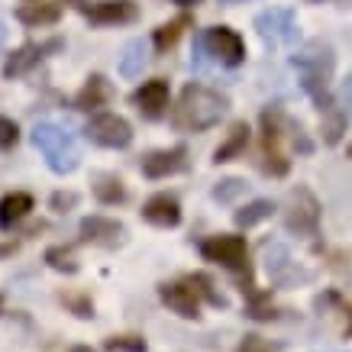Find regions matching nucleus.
Returning a JSON list of instances; mask_svg holds the SVG:
<instances>
[{
	"label": "nucleus",
	"mask_w": 352,
	"mask_h": 352,
	"mask_svg": "<svg viewBox=\"0 0 352 352\" xmlns=\"http://www.w3.org/2000/svg\"><path fill=\"white\" fill-rule=\"evenodd\" d=\"M188 168V149L184 146H171V149H155L142 159V175L159 182V178H168V175H178V171Z\"/></svg>",
	"instance_id": "obj_11"
},
{
	"label": "nucleus",
	"mask_w": 352,
	"mask_h": 352,
	"mask_svg": "<svg viewBox=\"0 0 352 352\" xmlns=\"http://www.w3.org/2000/svg\"><path fill=\"white\" fill-rule=\"evenodd\" d=\"M346 317H349V323H346V333L352 336V307H346Z\"/></svg>",
	"instance_id": "obj_35"
},
{
	"label": "nucleus",
	"mask_w": 352,
	"mask_h": 352,
	"mask_svg": "<svg viewBox=\"0 0 352 352\" xmlns=\"http://www.w3.org/2000/svg\"><path fill=\"white\" fill-rule=\"evenodd\" d=\"M142 220L152 226H162V230H171V226L182 223V204L168 191L152 194L149 201L142 204Z\"/></svg>",
	"instance_id": "obj_15"
},
{
	"label": "nucleus",
	"mask_w": 352,
	"mask_h": 352,
	"mask_svg": "<svg viewBox=\"0 0 352 352\" xmlns=\"http://www.w3.org/2000/svg\"><path fill=\"white\" fill-rule=\"evenodd\" d=\"M94 26H120V23H133L139 16V7L133 0H97L85 13Z\"/></svg>",
	"instance_id": "obj_16"
},
{
	"label": "nucleus",
	"mask_w": 352,
	"mask_h": 352,
	"mask_svg": "<svg viewBox=\"0 0 352 352\" xmlns=\"http://www.w3.org/2000/svg\"><path fill=\"white\" fill-rule=\"evenodd\" d=\"M272 210H275V204L272 201H252V204H245L243 210H236L233 220L239 230H249V226H256L262 223V220H268L272 217Z\"/></svg>",
	"instance_id": "obj_25"
},
{
	"label": "nucleus",
	"mask_w": 352,
	"mask_h": 352,
	"mask_svg": "<svg viewBox=\"0 0 352 352\" xmlns=\"http://www.w3.org/2000/svg\"><path fill=\"white\" fill-rule=\"evenodd\" d=\"M285 223L291 233L314 236L320 226V201L307 191V188H294L288 194V210H285Z\"/></svg>",
	"instance_id": "obj_7"
},
{
	"label": "nucleus",
	"mask_w": 352,
	"mask_h": 352,
	"mask_svg": "<svg viewBox=\"0 0 352 352\" xmlns=\"http://www.w3.org/2000/svg\"><path fill=\"white\" fill-rule=\"evenodd\" d=\"M288 126L291 120L285 117L281 107L262 110V171L272 175V178H285L291 171V159L285 155V146H281Z\"/></svg>",
	"instance_id": "obj_4"
},
{
	"label": "nucleus",
	"mask_w": 352,
	"mask_h": 352,
	"mask_svg": "<svg viewBox=\"0 0 352 352\" xmlns=\"http://www.w3.org/2000/svg\"><path fill=\"white\" fill-rule=\"evenodd\" d=\"M201 39H204V49H207V55H214L220 65H226V68L243 65L245 43H243V36H239L236 30H230V26H214V30L201 32Z\"/></svg>",
	"instance_id": "obj_9"
},
{
	"label": "nucleus",
	"mask_w": 352,
	"mask_h": 352,
	"mask_svg": "<svg viewBox=\"0 0 352 352\" xmlns=\"http://www.w3.org/2000/svg\"><path fill=\"white\" fill-rule=\"evenodd\" d=\"M3 39H7V30H3V23H0V49H3Z\"/></svg>",
	"instance_id": "obj_38"
},
{
	"label": "nucleus",
	"mask_w": 352,
	"mask_h": 352,
	"mask_svg": "<svg viewBox=\"0 0 352 352\" xmlns=\"http://www.w3.org/2000/svg\"><path fill=\"white\" fill-rule=\"evenodd\" d=\"M16 139H20V129L13 123L10 117H0V152H7L16 146Z\"/></svg>",
	"instance_id": "obj_31"
},
{
	"label": "nucleus",
	"mask_w": 352,
	"mask_h": 352,
	"mask_svg": "<svg viewBox=\"0 0 352 352\" xmlns=\"http://www.w3.org/2000/svg\"><path fill=\"white\" fill-rule=\"evenodd\" d=\"M68 352H94V349H91V346H72Z\"/></svg>",
	"instance_id": "obj_36"
},
{
	"label": "nucleus",
	"mask_w": 352,
	"mask_h": 352,
	"mask_svg": "<svg viewBox=\"0 0 352 352\" xmlns=\"http://www.w3.org/2000/svg\"><path fill=\"white\" fill-rule=\"evenodd\" d=\"M188 281H191L194 288H197V294H201V298H207L210 300V304H214V307H226V300L220 298V294H217L214 291V281H210V278L207 275H191L188 278Z\"/></svg>",
	"instance_id": "obj_30"
},
{
	"label": "nucleus",
	"mask_w": 352,
	"mask_h": 352,
	"mask_svg": "<svg viewBox=\"0 0 352 352\" xmlns=\"http://www.w3.org/2000/svg\"><path fill=\"white\" fill-rule=\"evenodd\" d=\"M256 30H258V36L265 39V45H294L300 39L298 20H294V13L285 10V7L262 10L256 16Z\"/></svg>",
	"instance_id": "obj_8"
},
{
	"label": "nucleus",
	"mask_w": 352,
	"mask_h": 352,
	"mask_svg": "<svg viewBox=\"0 0 352 352\" xmlns=\"http://www.w3.org/2000/svg\"><path fill=\"white\" fill-rule=\"evenodd\" d=\"M104 346L110 352H146V340L142 336H110Z\"/></svg>",
	"instance_id": "obj_29"
},
{
	"label": "nucleus",
	"mask_w": 352,
	"mask_h": 352,
	"mask_svg": "<svg viewBox=\"0 0 352 352\" xmlns=\"http://www.w3.org/2000/svg\"><path fill=\"white\" fill-rule=\"evenodd\" d=\"M191 26V16H178V20H168V23H162L159 30H155V36H152V43H155V49L159 52H168L171 45L182 39V32Z\"/></svg>",
	"instance_id": "obj_24"
},
{
	"label": "nucleus",
	"mask_w": 352,
	"mask_h": 352,
	"mask_svg": "<svg viewBox=\"0 0 352 352\" xmlns=\"http://www.w3.org/2000/svg\"><path fill=\"white\" fill-rule=\"evenodd\" d=\"M85 136L94 146H104V149H126L129 142H133V126L120 113H94V117L87 120Z\"/></svg>",
	"instance_id": "obj_6"
},
{
	"label": "nucleus",
	"mask_w": 352,
	"mask_h": 352,
	"mask_svg": "<svg viewBox=\"0 0 352 352\" xmlns=\"http://www.w3.org/2000/svg\"><path fill=\"white\" fill-rule=\"evenodd\" d=\"M291 65L300 75V87L310 94V100L317 104L320 113H327L330 107H336V97L330 94V81H333V68H336V55L333 45L323 39L300 45L298 52L291 55Z\"/></svg>",
	"instance_id": "obj_1"
},
{
	"label": "nucleus",
	"mask_w": 352,
	"mask_h": 352,
	"mask_svg": "<svg viewBox=\"0 0 352 352\" xmlns=\"http://www.w3.org/2000/svg\"><path fill=\"white\" fill-rule=\"evenodd\" d=\"M236 352H275V346L268 340H262V336H256V333H249V336H243V342L236 346Z\"/></svg>",
	"instance_id": "obj_32"
},
{
	"label": "nucleus",
	"mask_w": 352,
	"mask_h": 352,
	"mask_svg": "<svg viewBox=\"0 0 352 352\" xmlns=\"http://www.w3.org/2000/svg\"><path fill=\"white\" fill-rule=\"evenodd\" d=\"M245 146H249V123H245V120H239V123H233V126H230L226 139L214 149V162L220 165V162L236 159V155H239Z\"/></svg>",
	"instance_id": "obj_21"
},
{
	"label": "nucleus",
	"mask_w": 352,
	"mask_h": 352,
	"mask_svg": "<svg viewBox=\"0 0 352 352\" xmlns=\"http://www.w3.org/2000/svg\"><path fill=\"white\" fill-rule=\"evenodd\" d=\"M110 97H113V87H110V81L104 75H91L85 81V87L75 94V110H85V113H91V110L104 107V104H110Z\"/></svg>",
	"instance_id": "obj_17"
},
{
	"label": "nucleus",
	"mask_w": 352,
	"mask_h": 352,
	"mask_svg": "<svg viewBox=\"0 0 352 352\" xmlns=\"http://www.w3.org/2000/svg\"><path fill=\"white\" fill-rule=\"evenodd\" d=\"M243 191H245V182H243V178H223V182L214 188V201L217 204H233Z\"/></svg>",
	"instance_id": "obj_27"
},
{
	"label": "nucleus",
	"mask_w": 352,
	"mask_h": 352,
	"mask_svg": "<svg viewBox=\"0 0 352 352\" xmlns=\"http://www.w3.org/2000/svg\"><path fill=\"white\" fill-rule=\"evenodd\" d=\"M349 155H352V142H349Z\"/></svg>",
	"instance_id": "obj_40"
},
{
	"label": "nucleus",
	"mask_w": 352,
	"mask_h": 352,
	"mask_svg": "<svg viewBox=\"0 0 352 352\" xmlns=\"http://www.w3.org/2000/svg\"><path fill=\"white\" fill-rule=\"evenodd\" d=\"M265 272L278 285H285V281L294 278V258H291L288 245H281V243L265 245Z\"/></svg>",
	"instance_id": "obj_20"
},
{
	"label": "nucleus",
	"mask_w": 352,
	"mask_h": 352,
	"mask_svg": "<svg viewBox=\"0 0 352 352\" xmlns=\"http://www.w3.org/2000/svg\"><path fill=\"white\" fill-rule=\"evenodd\" d=\"M336 107L342 110V117H346V120H352V75L342 81L340 97H336Z\"/></svg>",
	"instance_id": "obj_33"
},
{
	"label": "nucleus",
	"mask_w": 352,
	"mask_h": 352,
	"mask_svg": "<svg viewBox=\"0 0 352 352\" xmlns=\"http://www.w3.org/2000/svg\"><path fill=\"white\" fill-rule=\"evenodd\" d=\"M52 210H58V214H65V210H72V207H75L78 204V194L75 191H55L52 194Z\"/></svg>",
	"instance_id": "obj_34"
},
{
	"label": "nucleus",
	"mask_w": 352,
	"mask_h": 352,
	"mask_svg": "<svg viewBox=\"0 0 352 352\" xmlns=\"http://www.w3.org/2000/svg\"><path fill=\"white\" fill-rule=\"evenodd\" d=\"M201 256L207 262H217L223 265L226 272H236V275H245L249 278V249H245V239L243 236H207L201 243Z\"/></svg>",
	"instance_id": "obj_5"
},
{
	"label": "nucleus",
	"mask_w": 352,
	"mask_h": 352,
	"mask_svg": "<svg viewBox=\"0 0 352 352\" xmlns=\"http://www.w3.org/2000/svg\"><path fill=\"white\" fill-rule=\"evenodd\" d=\"M16 20L23 26H52V23L62 20V7L52 3V0H36V3H23L20 10H16Z\"/></svg>",
	"instance_id": "obj_18"
},
{
	"label": "nucleus",
	"mask_w": 352,
	"mask_h": 352,
	"mask_svg": "<svg viewBox=\"0 0 352 352\" xmlns=\"http://www.w3.org/2000/svg\"><path fill=\"white\" fill-rule=\"evenodd\" d=\"M175 3H182V7H194V3H201V0H175Z\"/></svg>",
	"instance_id": "obj_37"
},
{
	"label": "nucleus",
	"mask_w": 352,
	"mask_h": 352,
	"mask_svg": "<svg viewBox=\"0 0 352 352\" xmlns=\"http://www.w3.org/2000/svg\"><path fill=\"white\" fill-rule=\"evenodd\" d=\"M78 230H81L85 243L104 245V249H117L126 239V226L120 223V220H110V217H85Z\"/></svg>",
	"instance_id": "obj_12"
},
{
	"label": "nucleus",
	"mask_w": 352,
	"mask_h": 352,
	"mask_svg": "<svg viewBox=\"0 0 352 352\" xmlns=\"http://www.w3.org/2000/svg\"><path fill=\"white\" fill-rule=\"evenodd\" d=\"M62 304L72 310L75 317H81V320H91V317H94V304H91L87 294H62Z\"/></svg>",
	"instance_id": "obj_28"
},
{
	"label": "nucleus",
	"mask_w": 352,
	"mask_h": 352,
	"mask_svg": "<svg viewBox=\"0 0 352 352\" xmlns=\"http://www.w3.org/2000/svg\"><path fill=\"white\" fill-rule=\"evenodd\" d=\"M146 62H149V49H146V43H142V39H129V43L123 45V55H120V75L133 81V78L142 75Z\"/></svg>",
	"instance_id": "obj_22"
},
{
	"label": "nucleus",
	"mask_w": 352,
	"mask_h": 352,
	"mask_svg": "<svg viewBox=\"0 0 352 352\" xmlns=\"http://www.w3.org/2000/svg\"><path fill=\"white\" fill-rule=\"evenodd\" d=\"M94 197L100 204H107V207H113V204H126V184L120 182L117 175H97L94 182Z\"/></svg>",
	"instance_id": "obj_23"
},
{
	"label": "nucleus",
	"mask_w": 352,
	"mask_h": 352,
	"mask_svg": "<svg viewBox=\"0 0 352 352\" xmlns=\"http://www.w3.org/2000/svg\"><path fill=\"white\" fill-rule=\"evenodd\" d=\"M30 139H32V146L45 155V165L55 175H72L78 168V146L68 129L55 126V123H36Z\"/></svg>",
	"instance_id": "obj_3"
},
{
	"label": "nucleus",
	"mask_w": 352,
	"mask_h": 352,
	"mask_svg": "<svg viewBox=\"0 0 352 352\" xmlns=\"http://www.w3.org/2000/svg\"><path fill=\"white\" fill-rule=\"evenodd\" d=\"M159 298L171 314H178V317H184V320H197V317H201V294H197V288H194L191 281H171V285H162Z\"/></svg>",
	"instance_id": "obj_10"
},
{
	"label": "nucleus",
	"mask_w": 352,
	"mask_h": 352,
	"mask_svg": "<svg viewBox=\"0 0 352 352\" xmlns=\"http://www.w3.org/2000/svg\"><path fill=\"white\" fill-rule=\"evenodd\" d=\"M30 210H32V197L26 191L7 194V197L0 201V230H7V233H10L20 220L30 217Z\"/></svg>",
	"instance_id": "obj_19"
},
{
	"label": "nucleus",
	"mask_w": 352,
	"mask_h": 352,
	"mask_svg": "<svg viewBox=\"0 0 352 352\" xmlns=\"http://www.w3.org/2000/svg\"><path fill=\"white\" fill-rule=\"evenodd\" d=\"M220 3H245V0H220Z\"/></svg>",
	"instance_id": "obj_39"
},
{
	"label": "nucleus",
	"mask_w": 352,
	"mask_h": 352,
	"mask_svg": "<svg viewBox=\"0 0 352 352\" xmlns=\"http://www.w3.org/2000/svg\"><path fill=\"white\" fill-rule=\"evenodd\" d=\"M45 262H49V268H55V272L75 275L78 272L75 245H52V249H45Z\"/></svg>",
	"instance_id": "obj_26"
},
{
	"label": "nucleus",
	"mask_w": 352,
	"mask_h": 352,
	"mask_svg": "<svg viewBox=\"0 0 352 352\" xmlns=\"http://www.w3.org/2000/svg\"><path fill=\"white\" fill-rule=\"evenodd\" d=\"M129 100H133V107L146 120H159L162 113H165V107H168V85H165L162 78H152L146 85H139L136 91L129 94Z\"/></svg>",
	"instance_id": "obj_13"
},
{
	"label": "nucleus",
	"mask_w": 352,
	"mask_h": 352,
	"mask_svg": "<svg viewBox=\"0 0 352 352\" xmlns=\"http://www.w3.org/2000/svg\"><path fill=\"white\" fill-rule=\"evenodd\" d=\"M26 3H36V0H26Z\"/></svg>",
	"instance_id": "obj_41"
},
{
	"label": "nucleus",
	"mask_w": 352,
	"mask_h": 352,
	"mask_svg": "<svg viewBox=\"0 0 352 352\" xmlns=\"http://www.w3.org/2000/svg\"><path fill=\"white\" fill-rule=\"evenodd\" d=\"M55 49H62V39H49V43H26L20 45L16 52L3 62V78H20L26 75L32 65H39L49 52H55Z\"/></svg>",
	"instance_id": "obj_14"
},
{
	"label": "nucleus",
	"mask_w": 352,
	"mask_h": 352,
	"mask_svg": "<svg viewBox=\"0 0 352 352\" xmlns=\"http://www.w3.org/2000/svg\"><path fill=\"white\" fill-rule=\"evenodd\" d=\"M226 110H230V100L220 91L207 85H188L171 110V123L182 133H204L217 126L226 117Z\"/></svg>",
	"instance_id": "obj_2"
}]
</instances>
